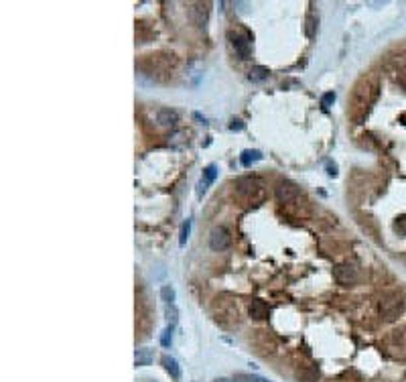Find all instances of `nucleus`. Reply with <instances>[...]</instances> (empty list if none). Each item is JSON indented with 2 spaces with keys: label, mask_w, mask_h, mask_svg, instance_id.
Masks as SVG:
<instances>
[{
  "label": "nucleus",
  "mask_w": 406,
  "mask_h": 382,
  "mask_svg": "<svg viewBox=\"0 0 406 382\" xmlns=\"http://www.w3.org/2000/svg\"><path fill=\"white\" fill-rule=\"evenodd\" d=\"M274 195H276V199H278L280 203L291 205V203H295V201L301 197V189H299L297 183H293V181H288V179H280V181L274 185Z\"/></svg>",
  "instance_id": "nucleus-5"
},
{
  "label": "nucleus",
  "mask_w": 406,
  "mask_h": 382,
  "mask_svg": "<svg viewBox=\"0 0 406 382\" xmlns=\"http://www.w3.org/2000/svg\"><path fill=\"white\" fill-rule=\"evenodd\" d=\"M404 309H406V301H404V297L398 295V293H388V295H384V297L378 301V315H380V319L386 321V323L396 321V319L404 313Z\"/></svg>",
  "instance_id": "nucleus-2"
},
{
  "label": "nucleus",
  "mask_w": 406,
  "mask_h": 382,
  "mask_svg": "<svg viewBox=\"0 0 406 382\" xmlns=\"http://www.w3.org/2000/svg\"><path fill=\"white\" fill-rule=\"evenodd\" d=\"M215 175H217V169H215V165H209V167L203 171V177H201V181H199V187H197V195L205 193V189H207V187L213 183Z\"/></svg>",
  "instance_id": "nucleus-13"
},
{
  "label": "nucleus",
  "mask_w": 406,
  "mask_h": 382,
  "mask_svg": "<svg viewBox=\"0 0 406 382\" xmlns=\"http://www.w3.org/2000/svg\"><path fill=\"white\" fill-rule=\"evenodd\" d=\"M189 232H191V220L183 222V226H181V234H179V244H181V246H185V244H187Z\"/></svg>",
  "instance_id": "nucleus-19"
},
{
  "label": "nucleus",
  "mask_w": 406,
  "mask_h": 382,
  "mask_svg": "<svg viewBox=\"0 0 406 382\" xmlns=\"http://www.w3.org/2000/svg\"><path fill=\"white\" fill-rule=\"evenodd\" d=\"M319 376H321V372H319L317 366H309L307 364V366H299L295 370V378L299 382H317Z\"/></svg>",
  "instance_id": "nucleus-9"
},
{
  "label": "nucleus",
  "mask_w": 406,
  "mask_h": 382,
  "mask_svg": "<svg viewBox=\"0 0 406 382\" xmlns=\"http://www.w3.org/2000/svg\"><path fill=\"white\" fill-rule=\"evenodd\" d=\"M266 77H268V69H266V67L256 65V67H252V69L248 71V79H250V81H264Z\"/></svg>",
  "instance_id": "nucleus-16"
},
{
  "label": "nucleus",
  "mask_w": 406,
  "mask_h": 382,
  "mask_svg": "<svg viewBox=\"0 0 406 382\" xmlns=\"http://www.w3.org/2000/svg\"><path fill=\"white\" fill-rule=\"evenodd\" d=\"M171 340H173V325H169L165 332H163V338H161V344L165 346V348H169L171 346Z\"/></svg>",
  "instance_id": "nucleus-21"
},
{
  "label": "nucleus",
  "mask_w": 406,
  "mask_h": 382,
  "mask_svg": "<svg viewBox=\"0 0 406 382\" xmlns=\"http://www.w3.org/2000/svg\"><path fill=\"white\" fill-rule=\"evenodd\" d=\"M236 189H238V193H240L242 197L252 199V201H258V199L264 197V189H262L260 181L254 179V177H240V179L236 181Z\"/></svg>",
  "instance_id": "nucleus-4"
},
{
  "label": "nucleus",
  "mask_w": 406,
  "mask_h": 382,
  "mask_svg": "<svg viewBox=\"0 0 406 382\" xmlns=\"http://www.w3.org/2000/svg\"><path fill=\"white\" fill-rule=\"evenodd\" d=\"M189 14H191V20L201 29L207 24V16H209V4L207 2H195V4H191V10H189Z\"/></svg>",
  "instance_id": "nucleus-8"
},
{
  "label": "nucleus",
  "mask_w": 406,
  "mask_h": 382,
  "mask_svg": "<svg viewBox=\"0 0 406 382\" xmlns=\"http://www.w3.org/2000/svg\"><path fill=\"white\" fill-rule=\"evenodd\" d=\"M244 128V124L240 122V120H234V124H231V130H242Z\"/></svg>",
  "instance_id": "nucleus-27"
},
{
  "label": "nucleus",
  "mask_w": 406,
  "mask_h": 382,
  "mask_svg": "<svg viewBox=\"0 0 406 382\" xmlns=\"http://www.w3.org/2000/svg\"><path fill=\"white\" fill-rule=\"evenodd\" d=\"M165 313H167V317L171 319V323H175V321H177V309H175V303L167 305V307H165Z\"/></svg>",
  "instance_id": "nucleus-23"
},
{
  "label": "nucleus",
  "mask_w": 406,
  "mask_h": 382,
  "mask_svg": "<svg viewBox=\"0 0 406 382\" xmlns=\"http://www.w3.org/2000/svg\"><path fill=\"white\" fill-rule=\"evenodd\" d=\"M157 122L161 126H175L179 122V114L175 110H171V108H161L157 112Z\"/></svg>",
  "instance_id": "nucleus-12"
},
{
  "label": "nucleus",
  "mask_w": 406,
  "mask_h": 382,
  "mask_svg": "<svg viewBox=\"0 0 406 382\" xmlns=\"http://www.w3.org/2000/svg\"><path fill=\"white\" fill-rule=\"evenodd\" d=\"M315 29H317V20H315V16H307V20H305V35L311 39V37H315Z\"/></svg>",
  "instance_id": "nucleus-20"
},
{
  "label": "nucleus",
  "mask_w": 406,
  "mask_h": 382,
  "mask_svg": "<svg viewBox=\"0 0 406 382\" xmlns=\"http://www.w3.org/2000/svg\"><path fill=\"white\" fill-rule=\"evenodd\" d=\"M327 173H329L331 177H335V175H337V167H335V165H327Z\"/></svg>",
  "instance_id": "nucleus-26"
},
{
  "label": "nucleus",
  "mask_w": 406,
  "mask_h": 382,
  "mask_svg": "<svg viewBox=\"0 0 406 382\" xmlns=\"http://www.w3.org/2000/svg\"><path fill=\"white\" fill-rule=\"evenodd\" d=\"M260 159H262L260 151H244L242 157H240V161H242L244 167H250L252 163H256V161H260Z\"/></svg>",
  "instance_id": "nucleus-17"
},
{
  "label": "nucleus",
  "mask_w": 406,
  "mask_h": 382,
  "mask_svg": "<svg viewBox=\"0 0 406 382\" xmlns=\"http://www.w3.org/2000/svg\"><path fill=\"white\" fill-rule=\"evenodd\" d=\"M337 382H343V380H337Z\"/></svg>",
  "instance_id": "nucleus-30"
},
{
  "label": "nucleus",
  "mask_w": 406,
  "mask_h": 382,
  "mask_svg": "<svg viewBox=\"0 0 406 382\" xmlns=\"http://www.w3.org/2000/svg\"><path fill=\"white\" fill-rule=\"evenodd\" d=\"M380 88L374 79H362L358 81L356 90H354V108H352V116L358 120V124L368 116V110L372 108V104L378 100Z\"/></svg>",
  "instance_id": "nucleus-1"
},
{
  "label": "nucleus",
  "mask_w": 406,
  "mask_h": 382,
  "mask_svg": "<svg viewBox=\"0 0 406 382\" xmlns=\"http://www.w3.org/2000/svg\"><path fill=\"white\" fill-rule=\"evenodd\" d=\"M394 228H396L398 234H406V217H398L396 224H394Z\"/></svg>",
  "instance_id": "nucleus-24"
},
{
  "label": "nucleus",
  "mask_w": 406,
  "mask_h": 382,
  "mask_svg": "<svg viewBox=\"0 0 406 382\" xmlns=\"http://www.w3.org/2000/svg\"><path fill=\"white\" fill-rule=\"evenodd\" d=\"M151 362H153V352L149 348L136 350V356H134V364L136 366H149Z\"/></svg>",
  "instance_id": "nucleus-15"
},
{
  "label": "nucleus",
  "mask_w": 406,
  "mask_h": 382,
  "mask_svg": "<svg viewBox=\"0 0 406 382\" xmlns=\"http://www.w3.org/2000/svg\"><path fill=\"white\" fill-rule=\"evenodd\" d=\"M161 297H163V301H165L167 305L175 303V289H173L171 285H165V287L161 289Z\"/></svg>",
  "instance_id": "nucleus-18"
},
{
  "label": "nucleus",
  "mask_w": 406,
  "mask_h": 382,
  "mask_svg": "<svg viewBox=\"0 0 406 382\" xmlns=\"http://www.w3.org/2000/svg\"><path fill=\"white\" fill-rule=\"evenodd\" d=\"M398 84L406 90V69H402V71L398 73Z\"/></svg>",
  "instance_id": "nucleus-25"
},
{
  "label": "nucleus",
  "mask_w": 406,
  "mask_h": 382,
  "mask_svg": "<svg viewBox=\"0 0 406 382\" xmlns=\"http://www.w3.org/2000/svg\"><path fill=\"white\" fill-rule=\"evenodd\" d=\"M213 315H215L217 323H221L223 328H231L234 323H238V305H236V301H231L227 295H219L213 301Z\"/></svg>",
  "instance_id": "nucleus-3"
},
{
  "label": "nucleus",
  "mask_w": 406,
  "mask_h": 382,
  "mask_svg": "<svg viewBox=\"0 0 406 382\" xmlns=\"http://www.w3.org/2000/svg\"><path fill=\"white\" fill-rule=\"evenodd\" d=\"M252 382H268V380H264V378H254Z\"/></svg>",
  "instance_id": "nucleus-28"
},
{
  "label": "nucleus",
  "mask_w": 406,
  "mask_h": 382,
  "mask_svg": "<svg viewBox=\"0 0 406 382\" xmlns=\"http://www.w3.org/2000/svg\"><path fill=\"white\" fill-rule=\"evenodd\" d=\"M333 102H335V94H333V92L323 94V98H321V106H323V108H329Z\"/></svg>",
  "instance_id": "nucleus-22"
},
{
  "label": "nucleus",
  "mask_w": 406,
  "mask_h": 382,
  "mask_svg": "<svg viewBox=\"0 0 406 382\" xmlns=\"http://www.w3.org/2000/svg\"><path fill=\"white\" fill-rule=\"evenodd\" d=\"M333 277H335V281H337L339 285L352 287V285L358 283V268H356L354 264H339V266H335Z\"/></svg>",
  "instance_id": "nucleus-6"
},
{
  "label": "nucleus",
  "mask_w": 406,
  "mask_h": 382,
  "mask_svg": "<svg viewBox=\"0 0 406 382\" xmlns=\"http://www.w3.org/2000/svg\"><path fill=\"white\" fill-rule=\"evenodd\" d=\"M161 362H163V366L167 368V372L175 378V380H179L181 378V368H179V364H177V360H173L171 356H163L161 358Z\"/></svg>",
  "instance_id": "nucleus-14"
},
{
  "label": "nucleus",
  "mask_w": 406,
  "mask_h": 382,
  "mask_svg": "<svg viewBox=\"0 0 406 382\" xmlns=\"http://www.w3.org/2000/svg\"><path fill=\"white\" fill-rule=\"evenodd\" d=\"M215 382H231V380H227V378H219V380H215Z\"/></svg>",
  "instance_id": "nucleus-29"
},
{
  "label": "nucleus",
  "mask_w": 406,
  "mask_h": 382,
  "mask_svg": "<svg viewBox=\"0 0 406 382\" xmlns=\"http://www.w3.org/2000/svg\"><path fill=\"white\" fill-rule=\"evenodd\" d=\"M229 232L225 230V228H213L211 230V234H209V246H211V250H215V252H219V250H225L227 246H229Z\"/></svg>",
  "instance_id": "nucleus-7"
},
{
  "label": "nucleus",
  "mask_w": 406,
  "mask_h": 382,
  "mask_svg": "<svg viewBox=\"0 0 406 382\" xmlns=\"http://www.w3.org/2000/svg\"><path fill=\"white\" fill-rule=\"evenodd\" d=\"M229 41H231V45H234V49L238 51V55H240V59H248L250 57V41L246 39V37H242V35H234V33H229Z\"/></svg>",
  "instance_id": "nucleus-10"
},
{
  "label": "nucleus",
  "mask_w": 406,
  "mask_h": 382,
  "mask_svg": "<svg viewBox=\"0 0 406 382\" xmlns=\"http://www.w3.org/2000/svg\"><path fill=\"white\" fill-rule=\"evenodd\" d=\"M248 315L252 319H256V321H262V319L268 317V305L264 301H260V299H254L248 305Z\"/></svg>",
  "instance_id": "nucleus-11"
}]
</instances>
